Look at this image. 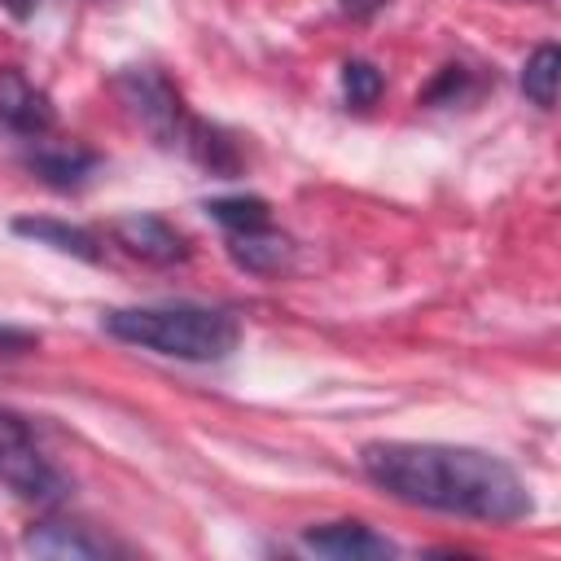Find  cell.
Returning a JSON list of instances; mask_svg holds the SVG:
<instances>
[{
    "instance_id": "17",
    "label": "cell",
    "mask_w": 561,
    "mask_h": 561,
    "mask_svg": "<svg viewBox=\"0 0 561 561\" xmlns=\"http://www.w3.org/2000/svg\"><path fill=\"white\" fill-rule=\"evenodd\" d=\"M337 4H342L346 13H359V18H364V13H373V9H381L386 0H337Z\"/></svg>"
},
{
    "instance_id": "6",
    "label": "cell",
    "mask_w": 561,
    "mask_h": 561,
    "mask_svg": "<svg viewBox=\"0 0 561 561\" xmlns=\"http://www.w3.org/2000/svg\"><path fill=\"white\" fill-rule=\"evenodd\" d=\"M96 153L92 149H83V145H61V140H35V149H31V158H26V167L44 180V184H53V188H79L92 171H96Z\"/></svg>"
},
{
    "instance_id": "4",
    "label": "cell",
    "mask_w": 561,
    "mask_h": 561,
    "mask_svg": "<svg viewBox=\"0 0 561 561\" xmlns=\"http://www.w3.org/2000/svg\"><path fill=\"white\" fill-rule=\"evenodd\" d=\"M53 123H57L53 101L22 70L4 66L0 70V127L22 136V140H39V136L53 131Z\"/></svg>"
},
{
    "instance_id": "9",
    "label": "cell",
    "mask_w": 561,
    "mask_h": 561,
    "mask_svg": "<svg viewBox=\"0 0 561 561\" xmlns=\"http://www.w3.org/2000/svg\"><path fill=\"white\" fill-rule=\"evenodd\" d=\"M22 548L35 552V557H70V561H83V557H101L105 552L101 539H92L83 526H66V522H39L26 535Z\"/></svg>"
},
{
    "instance_id": "3",
    "label": "cell",
    "mask_w": 561,
    "mask_h": 561,
    "mask_svg": "<svg viewBox=\"0 0 561 561\" xmlns=\"http://www.w3.org/2000/svg\"><path fill=\"white\" fill-rule=\"evenodd\" d=\"M118 92H123V101L131 105V114L162 140V145H184V136H188V118H184V110H180V96L171 92V83L162 79V75H153V70H127V75H118Z\"/></svg>"
},
{
    "instance_id": "2",
    "label": "cell",
    "mask_w": 561,
    "mask_h": 561,
    "mask_svg": "<svg viewBox=\"0 0 561 561\" xmlns=\"http://www.w3.org/2000/svg\"><path fill=\"white\" fill-rule=\"evenodd\" d=\"M101 324L118 342H131L140 351H153V355H167V359H184V364H219L241 342L237 316H228L219 307H193V302L118 307Z\"/></svg>"
},
{
    "instance_id": "15",
    "label": "cell",
    "mask_w": 561,
    "mask_h": 561,
    "mask_svg": "<svg viewBox=\"0 0 561 561\" xmlns=\"http://www.w3.org/2000/svg\"><path fill=\"white\" fill-rule=\"evenodd\" d=\"M0 4H4V9H9L18 22H26V18H31V13H35L44 0H0Z\"/></svg>"
},
{
    "instance_id": "8",
    "label": "cell",
    "mask_w": 561,
    "mask_h": 561,
    "mask_svg": "<svg viewBox=\"0 0 561 561\" xmlns=\"http://www.w3.org/2000/svg\"><path fill=\"white\" fill-rule=\"evenodd\" d=\"M13 232L35 241V245H48L57 254H70V259H83V263H96L101 259V241L79 228V224H66V219H48V215H22L13 219Z\"/></svg>"
},
{
    "instance_id": "12",
    "label": "cell",
    "mask_w": 561,
    "mask_h": 561,
    "mask_svg": "<svg viewBox=\"0 0 561 561\" xmlns=\"http://www.w3.org/2000/svg\"><path fill=\"white\" fill-rule=\"evenodd\" d=\"M206 210L228 232H254V228L272 224V210H267L263 197H215V202H206Z\"/></svg>"
},
{
    "instance_id": "11",
    "label": "cell",
    "mask_w": 561,
    "mask_h": 561,
    "mask_svg": "<svg viewBox=\"0 0 561 561\" xmlns=\"http://www.w3.org/2000/svg\"><path fill=\"white\" fill-rule=\"evenodd\" d=\"M557 70H561L557 44L535 48V53L526 57V66H522V92H526L539 110H552V101H557Z\"/></svg>"
},
{
    "instance_id": "13",
    "label": "cell",
    "mask_w": 561,
    "mask_h": 561,
    "mask_svg": "<svg viewBox=\"0 0 561 561\" xmlns=\"http://www.w3.org/2000/svg\"><path fill=\"white\" fill-rule=\"evenodd\" d=\"M381 70L373 66V61H346L342 66V96H346V105H355V110H368L377 96H381Z\"/></svg>"
},
{
    "instance_id": "7",
    "label": "cell",
    "mask_w": 561,
    "mask_h": 561,
    "mask_svg": "<svg viewBox=\"0 0 561 561\" xmlns=\"http://www.w3.org/2000/svg\"><path fill=\"white\" fill-rule=\"evenodd\" d=\"M114 237H118V245H127L131 254H140V259H149V263H175V259H184L188 250H184V237L167 224V219H158V215H123L118 224H114Z\"/></svg>"
},
{
    "instance_id": "10",
    "label": "cell",
    "mask_w": 561,
    "mask_h": 561,
    "mask_svg": "<svg viewBox=\"0 0 561 561\" xmlns=\"http://www.w3.org/2000/svg\"><path fill=\"white\" fill-rule=\"evenodd\" d=\"M228 250L250 272H280L289 263L294 245L280 232H272V224H267V228H254V232H228Z\"/></svg>"
},
{
    "instance_id": "5",
    "label": "cell",
    "mask_w": 561,
    "mask_h": 561,
    "mask_svg": "<svg viewBox=\"0 0 561 561\" xmlns=\"http://www.w3.org/2000/svg\"><path fill=\"white\" fill-rule=\"evenodd\" d=\"M302 548L333 557V561H364V557H390L394 543L381 539L377 530H368L364 522H329L302 535Z\"/></svg>"
},
{
    "instance_id": "16",
    "label": "cell",
    "mask_w": 561,
    "mask_h": 561,
    "mask_svg": "<svg viewBox=\"0 0 561 561\" xmlns=\"http://www.w3.org/2000/svg\"><path fill=\"white\" fill-rule=\"evenodd\" d=\"M31 342V333H22V329H4L0 324V351H18V346H26Z\"/></svg>"
},
{
    "instance_id": "14",
    "label": "cell",
    "mask_w": 561,
    "mask_h": 561,
    "mask_svg": "<svg viewBox=\"0 0 561 561\" xmlns=\"http://www.w3.org/2000/svg\"><path fill=\"white\" fill-rule=\"evenodd\" d=\"M22 447H31V430H26V421L13 416V412H0V469H4Z\"/></svg>"
},
{
    "instance_id": "1",
    "label": "cell",
    "mask_w": 561,
    "mask_h": 561,
    "mask_svg": "<svg viewBox=\"0 0 561 561\" xmlns=\"http://www.w3.org/2000/svg\"><path fill=\"white\" fill-rule=\"evenodd\" d=\"M364 473L403 504L508 526L530 513V491L513 465L482 447L456 443H368L359 451Z\"/></svg>"
}]
</instances>
